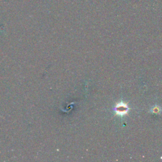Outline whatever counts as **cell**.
I'll return each mask as SVG.
<instances>
[{"instance_id":"6da1fadb","label":"cell","mask_w":162,"mask_h":162,"mask_svg":"<svg viewBox=\"0 0 162 162\" xmlns=\"http://www.w3.org/2000/svg\"><path fill=\"white\" fill-rule=\"evenodd\" d=\"M113 110L116 115L119 117H123L127 115L129 110V108L127 103L123 101H120L115 105Z\"/></svg>"},{"instance_id":"7a4b0ae2","label":"cell","mask_w":162,"mask_h":162,"mask_svg":"<svg viewBox=\"0 0 162 162\" xmlns=\"http://www.w3.org/2000/svg\"><path fill=\"white\" fill-rule=\"evenodd\" d=\"M160 112V109L159 106H155L153 109H152V112L155 113H158Z\"/></svg>"}]
</instances>
